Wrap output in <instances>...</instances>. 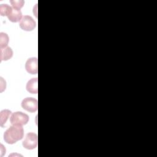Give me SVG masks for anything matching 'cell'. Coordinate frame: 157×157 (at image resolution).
<instances>
[{"label": "cell", "mask_w": 157, "mask_h": 157, "mask_svg": "<svg viewBox=\"0 0 157 157\" xmlns=\"http://www.w3.org/2000/svg\"><path fill=\"white\" fill-rule=\"evenodd\" d=\"M10 123L12 125L23 126L29 121V117L22 112H15L13 113L10 118Z\"/></svg>", "instance_id": "obj_2"}, {"label": "cell", "mask_w": 157, "mask_h": 157, "mask_svg": "<svg viewBox=\"0 0 157 157\" xmlns=\"http://www.w3.org/2000/svg\"><path fill=\"white\" fill-rule=\"evenodd\" d=\"M24 129L22 126L12 125L9 127L4 134V140L9 144H15L23 139Z\"/></svg>", "instance_id": "obj_1"}, {"label": "cell", "mask_w": 157, "mask_h": 157, "mask_svg": "<svg viewBox=\"0 0 157 157\" xmlns=\"http://www.w3.org/2000/svg\"><path fill=\"white\" fill-rule=\"evenodd\" d=\"M37 82L38 79L37 77L30 79L26 83V90L31 94H37Z\"/></svg>", "instance_id": "obj_8"}, {"label": "cell", "mask_w": 157, "mask_h": 157, "mask_svg": "<svg viewBox=\"0 0 157 157\" xmlns=\"http://www.w3.org/2000/svg\"><path fill=\"white\" fill-rule=\"evenodd\" d=\"M11 111L8 109H4L0 112V124L2 127L6 123L10 115L11 114Z\"/></svg>", "instance_id": "obj_10"}, {"label": "cell", "mask_w": 157, "mask_h": 157, "mask_svg": "<svg viewBox=\"0 0 157 157\" xmlns=\"http://www.w3.org/2000/svg\"><path fill=\"white\" fill-rule=\"evenodd\" d=\"M12 7L7 4H2L0 6V14L1 16H8L12 10Z\"/></svg>", "instance_id": "obj_11"}, {"label": "cell", "mask_w": 157, "mask_h": 157, "mask_svg": "<svg viewBox=\"0 0 157 157\" xmlns=\"http://www.w3.org/2000/svg\"><path fill=\"white\" fill-rule=\"evenodd\" d=\"M10 2L12 4L13 8L18 10H20V9L23 7L25 4V1L23 0H11L10 1Z\"/></svg>", "instance_id": "obj_13"}, {"label": "cell", "mask_w": 157, "mask_h": 157, "mask_svg": "<svg viewBox=\"0 0 157 157\" xmlns=\"http://www.w3.org/2000/svg\"><path fill=\"white\" fill-rule=\"evenodd\" d=\"M22 13L20 11V10L14 9L12 7V10L10 11V13L7 16L8 19L13 23H17L18 21H20V20L22 18Z\"/></svg>", "instance_id": "obj_7"}, {"label": "cell", "mask_w": 157, "mask_h": 157, "mask_svg": "<svg viewBox=\"0 0 157 157\" xmlns=\"http://www.w3.org/2000/svg\"><path fill=\"white\" fill-rule=\"evenodd\" d=\"M9 41L8 35L5 33H0V47L1 48L7 47Z\"/></svg>", "instance_id": "obj_12"}, {"label": "cell", "mask_w": 157, "mask_h": 157, "mask_svg": "<svg viewBox=\"0 0 157 157\" xmlns=\"http://www.w3.org/2000/svg\"><path fill=\"white\" fill-rule=\"evenodd\" d=\"M13 56V51L10 47H6L1 48V61H7L10 59Z\"/></svg>", "instance_id": "obj_9"}, {"label": "cell", "mask_w": 157, "mask_h": 157, "mask_svg": "<svg viewBox=\"0 0 157 157\" xmlns=\"http://www.w3.org/2000/svg\"><path fill=\"white\" fill-rule=\"evenodd\" d=\"M38 144V138L37 134L34 132H29L26 134L24 140L22 142L23 147L28 150H33L37 147Z\"/></svg>", "instance_id": "obj_3"}, {"label": "cell", "mask_w": 157, "mask_h": 157, "mask_svg": "<svg viewBox=\"0 0 157 157\" xmlns=\"http://www.w3.org/2000/svg\"><path fill=\"white\" fill-rule=\"evenodd\" d=\"M19 26L21 29L24 31H31L35 28L36 24L34 19L31 16L25 15L20 20Z\"/></svg>", "instance_id": "obj_4"}, {"label": "cell", "mask_w": 157, "mask_h": 157, "mask_svg": "<svg viewBox=\"0 0 157 157\" xmlns=\"http://www.w3.org/2000/svg\"><path fill=\"white\" fill-rule=\"evenodd\" d=\"M25 69L31 74H37L38 72L37 58L36 57L28 58L25 63Z\"/></svg>", "instance_id": "obj_6"}, {"label": "cell", "mask_w": 157, "mask_h": 157, "mask_svg": "<svg viewBox=\"0 0 157 157\" xmlns=\"http://www.w3.org/2000/svg\"><path fill=\"white\" fill-rule=\"evenodd\" d=\"M21 107L29 112H35L38 109L37 100L34 98H26L21 102Z\"/></svg>", "instance_id": "obj_5"}]
</instances>
